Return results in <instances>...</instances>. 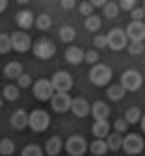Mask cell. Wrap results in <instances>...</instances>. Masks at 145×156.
I'll return each instance as SVG.
<instances>
[{"label":"cell","instance_id":"52a82bcc","mask_svg":"<svg viewBox=\"0 0 145 156\" xmlns=\"http://www.w3.org/2000/svg\"><path fill=\"white\" fill-rule=\"evenodd\" d=\"M32 89H34V97L37 101H50L52 95H54V87L50 84L49 78H39L32 84Z\"/></svg>","mask_w":145,"mask_h":156},{"label":"cell","instance_id":"4dcf8cb0","mask_svg":"<svg viewBox=\"0 0 145 156\" xmlns=\"http://www.w3.org/2000/svg\"><path fill=\"white\" fill-rule=\"evenodd\" d=\"M102 11H104V15H106L108 19H115V17L119 15V4H115V2H108L104 8H102Z\"/></svg>","mask_w":145,"mask_h":156},{"label":"cell","instance_id":"8fae6325","mask_svg":"<svg viewBox=\"0 0 145 156\" xmlns=\"http://www.w3.org/2000/svg\"><path fill=\"white\" fill-rule=\"evenodd\" d=\"M127 39L134 43H143L145 39V23L143 21H130L129 26H127V32H125Z\"/></svg>","mask_w":145,"mask_h":156},{"label":"cell","instance_id":"74e56055","mask_svg":"<svg viewBox=\"0 0 145 156\" xmlns=\"http://www.w3.org/2000/svg\"><path fill=\"white\" fill-rule=\"evenodd\" d=\"M136 8V0H119V9L132 11Z\"/></svg>","mask_w":145,"mask_h":156},{"label":"cell","instance_id":"ba28073f","mask_svg":"<svg viewBox=\"0 0 145 156\" xmlns=\"http://www.w3.org/2000/svg\"><path fill=\"white\" fill-rule=\"evenodd\" d=\"M65 151L71 154V156H82V154H86L89 143L86 141V138H82V136H69L67 141H65Z\"/></svg>","mask_w":145,"mask_h":156},{"label":"cell","instance_id":"44dd1931","mask_svg":"<svg viewBox=\"0 0 145 156\" xmlns=\"http://www.w3.org/2000/svg\"><path fill=\"white\" fill-rule=\"evenodd\" d=\"M88 151L93 154V156H104L108 152V145H106V140H93L88 147Z\"/></svg>","mask_w":145,"mask_h":156},{"label":"cell","instance_id":"7a4b0ae2","mask_svg":"<svg viewBox=\"0 0 145 156\" xmlns=\"http://www.w3.org/2000/svg\"><path fill=\"white\" fill-rule=\"evenodd\" d=\"M28 126L34 132H45L50 126V115L45 110H34L28 113Z\"/></svg>","mask_w":145,"mask_h":156},{"label":"cell","instance_id":"277c9868","mask_svg":"<svg viewBox=\"0 0 145 156\" xmlns=\"http://www.w3.org/2000/svg\"><path fill=\"white\" fill-rule=\"evenodd\" d=\"M123 87H125V91H138L143 84V76L136 71V69H127L125 73L121 74V82H119Z\"/></svg>","mask_w":145,"mask_h":156},{"label":"cell","instance_id":"f35d334b","mask_svg":"<svg viewBox=\"0 0 145 156\" xmlns=\"http://www.w3.org/2000/svg\"><path fill=\"white\" fill-rule=\"evenodd\" d=\"M93 45H95L97 48H106V47H108V39H106V35H97V37L93 39Z\"/></svg>","mask_w":145,"mask_h":156},{"label":"cell","instance_id":"d6986e66","mask_svg":"<svg viewBox=\"0 0 145 156\" xmlns=\"http://www.w3.org/2000/svg\"><path fill=\"white\" fill-rule=\"evenodd\" d=\"M65 62L71 65H78L84 62V50L78 48V47H69L65 50Z\"/></svg>","mask_w":145,"mask_h":156},{"label":"cell","instance_id":"d4e9b609","mask_svg":"<svg viewBox=\"0 0 145 156\" xmlns=\"http://www.w3.org/2000/svg\"><path fill=\"white\" fill-rule=\"evenodd\" d=\"M20 97V89L17 87V86H13V84H9V86H6L4 87V91H2V99L4 101H9V102H13V101H17Z\"/></svg>","mask_w":145,"mask_h":156},{"label":"cell","instance_id":"5bb4252c","mask_svg":"<svg viewBox=\"0 0 145 156\" xmlns=\"http://www.w3.org/2000/svg\"><path fill=\"white\" fill-rule=\"evenodd\" d=\"M15 23H17L19 28H23V32H26L28 28L34 26L35 17H34V13H32L30 9H20V11L15 15Z\"/></svg>","mask_w":145,"mask_h":156},{"label":"cell","instance_id":"7dc6e473","mask_svg":"<svg viewBox=\"0 0 145 156\" xmlns=\"http://www.w3.org/2000/svg\"><path fill=\"white\" fill-rule=\"evenodd\" d=\"M143 11H145V0H143Z\"/></svg>","mask_w":145,"mask_h":156},{"label":"cell","instance_id":"ffe728a7","mask_svg":"<svg viewBox=\"0 0 145 156\" xmlns=\"http://www.w3.org/2000/svg\"><path fill=\"white\" fill-rule=\"evenodd\" d=\"M2 73L6 74V78H9V80H17V78L23 74V65H20L19 62H9V63L4 67Z\"/></svg>","mask_w":145,"mask_h":156},{"label":"cell","instance_id":"b9f144b4","mask_svg":"<svg viewBox=\"0 0 145 156\" xmlns=\"http://www.w3.org/2000/svg\"><path fill=\"white\" fill-rule=\"evenodd\" d=\"M89 2H91L93 8H104V6L110 2V0H89Z\"/></svg>","mask_w":145,"mask_h":156},{"label":"cell","instance_id":"60d3db41","mask_svg":"<svg viewBox=\"0 0 145 156\" xmlns=\"http://www.w3.org/2000/svg\"><path fill=\"white\" fill-rule=\"evenodd\" d=\"M61 8H63V9H73L74 6H76V0H61Z\"/></svg>","mask_w":145,"mask_h":156},{"label":"cell","instance_id":"c3c4849f","mask_svg":"<svg viewBox=\"0 0 145 156\" xmlns=\"http://www.w3.org/2000/svg\"><path fill=\"white\" fill-rule=\"evenodd\" d=\"M0 73H2V67H0Z\"/></svg>","mask_w":145,"mask_h":156},{"label":"cell","instance_id":"603a6c76","mask_svg":"<svg viewBox=\"0 0 145 156\" xmlns=\"http://www.w3.org/2000/svg\"><path fill=\"white\" fill-rule=\"evenodd\" d=\"M106 145H108V151H119L121 145H123V136L117 134V132H110L108 138H106Z\"/></svg>","mask_w":145,"mask_h":156},{"label":"cell","instance_id":"4fadbf2b","mask_svg":"<svg viewBox=\"0 0 145 156\" xmlns=\"http://www.w3.org/2000/svg\"><path fill=\"white\" fill-rule=\"evenodd\" d=\"M89 113L93 115L95 121H108V117H110V106L104 101H97V102L91 104Z\"/></svg>","mask_w":145,"mask_h":156},{"label":"cell","instance_id":"9c48e42d","mask_svg":"<svg viewBox=\"0 0 145 156\" xmlns=\"http://www.w3.org/2000/svg\"><path fill=\"white\" fill-rule=\"evenodd\" d=\"M11 48L17 50V52H28L32 48V37L28 35V32H23V30H17L11 34Z\"/></svg>","mask_w":145,"mask_h":156},{"label":"cell","instance_id":"83f0119b","mask_svg":"<svg viewBox=\"0 0 145 156\" xmlns=\"http://www.w3.org/2000/svg\"><path fill=\"white\" fill-rule=\"evenodd\" d=\"M13 152H15V143H13V140H9V138L0 140V154H2V156H11Z\"/></svg>","mask_w":145,"mask_h":156},{"label":"cell","instance_id":"ee69618b","mask_svg":"<svg viewBox=\"0 0 145 156\" xmlns=\"http://www.w3.org/2000/svg\"><path fill=\"white\" fill-rule=\"evenodd\" d=\"M140 126H141V132H145V115H141V119H140Z\"/></svg>","mask_w":145,"mask_h":156},{"label":"cell","instance_id":"e0dca14e","mask_svg":"<svg viewBox=\"0 0 145 156\" xmlns=\"http://www.w3.org/2000/svg\"><path fill=\"white\" fill-rule=\"evenodd\" d=\"M61 149H63V141H61L60 136H52L45 143V154H49V156H58L61 152Z\"/></svg>","mask_w":145,"mask_h":156},{"label":"cell","instance_id":"6da1fadb","mask_svg":"<svg viewBox=\"0 0 145 156\" xmlns=\"http://www.w3.org/2000/svg\"><path fill=\"white\" fill-rule=\"evenodd\" d=\"M112 69L106 65V63H97V65H93L91 67V71H89V80H91V84H95V86H110V82H112Z\"/></svg>","mask_w":145,"mask_h":156},{"label":"cell","instance_id":"7402d4cb","mask_svg":"<svg viewBox=\"0 0 145 156\" xmlns=\"http://www.w3.org/2000/svg\"><path fill=\"white\" fill-rule=\"evenodd\" d=\"M125 87H123L121 84H110L108 86V89H106V95H108V99L110 101H114V102H117V101H121L123 97H125Z\"/></svg>","mask_w":145,"mask_h":156},{"label":"cell","instance_id":"7bdbcfd3","mask_svg":"<svg viewBox=\"0 0 145 156\" xmlns=\"http://www.w3.org/2000/svg\"><path fill=\"white\" fill-rule=\"evenodd\" d=\"M6 8H8V0H0V13L6 11Z\"/></svg>","mask_w":145,"mask_h":156},{"label":"cell","instance_id":"2e32d148","mask_svg":"<svg viewBox=\"0 0 145 156\" xmlns=\"http://www.w3.org/2000/svg\"><path fill=\"white\" fill-rule=\"evenodd\" d=\"M11 126L15 130H23L28 126V113L26 110H15L11 113Z\"/></svg>","mask_w":145,"mask_h":156},{"label":"cell","instance_id":"f546056e","mask_svg":"<svg viewBox=\"0 0 145 156\" xmlns=\"http://www.w3.org/2000/svg\"><path fill=\"white\" fill-rule=\"evenodd\" d=\"M86 30H89V32H97V30H100V17H97V15H89V17H86Z\"/></svg>","mask_w":145,"mask_h":156},{"label":"cell","instance_id":"ac0fdd59","mask_svg":"<svg viewBox=\"0 0 145 156\" xmlns=\"http://www.w3.org/2000/svg\"><path fill=\"white\" fill-rule=\"evenodd\" d=\"M110 128H112V125L108 121H95L91 126V134L95 136V140H104V138H108Z\"/></svg>","mask_w":145,"mask_h":156},{"label":"cell","instance_id":"30bf717a","mask_svg":"<svg viewBox=\"0 0 145 156\" xmlns=\"http://www.w3.org/2000/svg\"><path fill=\"white\" fill-rule=\"evenodd\" d=\"M106 39H108V48L114 50V52H119V50H123V48H127V45H129V39H127L125 32H123V30H117V28H114V30L106 35Z\"/></svg>","mask_w":145,"mask_h":156},{"label":"cell","instance_id":"8d00e7d4","mask_svg":"<svg viewBox=\"0 0 145 156\" xmlns=\"http://www.w3.org/2000/svg\"><path fill=\"white\" fill-rule=\"evenodd\" d=\"M84 60H86L88 63L97 65V63H99V52H97V50H88V52L84 54Z\"/></svg>","mask_w":145,"mask_h":156},{"label":"cell","instance_id":"836d02e7","mask_svg":"<svg viewBox=\"0 0 145 156\" xmlns=\"http://www.w3.org/2000/svg\"><path fill=\"white\" fill-rule=\"evenodd\" d=\"M32 86V76L30 74H26V73H23L19 78H17V87L20 89V87H30Z\"/></svg>","mask_w":145,"mask_h":156},{"label":"cell","instance_id":"d590c367","mask_svg":"<svg viewBox=\"0 0 145 156\" xmlns=\"http://www.w3.org/2000/svg\"><path fill=\"white\" fill-rule=\"evenodd\" d=\"M114 130H115L117 134L123 136V132H127V130H129V123H127L125 119H115V123H114Z\"/></svg>","mask_w":145,"mask_h":156},{"label":"cell","instance_id":"bcb514c9","mask_svg":"<svg viewBox=\"0 0 145 156\" xmlns=\"http://www.w3.org/2000/svg\"><path fill=\"white\" fill-rule=\"evenodd\" d=\"M4 106V99H2V97H0V108H2Z\"/></svg>","mask_w":145,"mask_h":156},{"label":"cell","instance_id":"d6a6232c","mask_svg":"<svg viewBox=\"0 0 145 156\" xmlns=\"http://www.w3.org/2000/svg\"><path fill=\"white\" fill-rule=\"evenodd\" d=\"M127 50H129L130 56H140V54L145 50V45H143V43H134V41H130V43L127 45Z\"/></svg>","mask_w":145,"mask_h":156},{"label":"cell","instance_id":"5b68a950","mask_svg":"<svg viewBox=\"0 0 145 156\" xmlns=\"http://www.w3.org/2000/svg\"><path fill=\"white\" fill-rule=\"evenodd\" d=\"M50 84L56 93H69L73 89V76L65 71H58L50 78Z\"/></svg>","mask_w":145,"mask_h":156},{"label":"cell","instance_id":"8992f818","mask_svg":"<svg viewBox=\"0 0 145 156\" xmlns=\"http://www.w3.org/2000/svg\"><path fill=\"white\" fill-rule=\"evenodd\" d=\"M143 147H145V143H143V138H141L140 134H127V136H123L121 149L125 151L127 154L136 156V154H140L143 151Z\"/></svg>","mask_w":145,"mask_h":156},{"label":"cell","instance_id":"ab89813d","mask_svg":"<svg viewBox=\"0 0 145 156\" xmlns=\"http://www.w3.org/2000/svg\"><path fill=\"white\" fill-rule=\"evenodd\" d=\"M130 17H132V21H143V17H145L143 8H134L130 11Z\"/></svg>","mask_w":145,"mask_h":156},{"label":"cell","instance_id":"f1b7e54d","mask_svg":"<svg viewBox=\"0 0 145 156\" xmlns=\"http://www.w3.org/2000/svg\"><path fill=\"white\" fill-rule=\"evenodd\" d=\"M20 156H45V152H43V149H41L39 145L30 143V145H26V147L23 149Z\"/></svg>","mask_w":145,"mask_h":156},{"label":"cell","instance_id":"e575fe53","mask_svg":"<svg viewBox=\"0 0 145 156\" xmlns=\"http://www.w3.org/2000/svg\"><path fill=\"white\" fill-rule=\"evenodd\" d=\"M78 9H80V13L84 15V17H89V15H93V6H91V2L89 0H84L80 6H78Z\"/></svg>","mask_w":145,"mask_h":156},{"label":"cell","instance_id":"3957f363","mask_svg":"<svg viewBox=\"0 0 145 156\" xmlns=\"http://www.w3.org/2000/svg\"><path fill=\"white\" fill-rule=\"evenodd\" d=\"M32 50H34V56L37 60H50V58L56 54V47L50 39L43 37V39H37L35 43H32Z\"/></svg>","mask_w":145,"mask_h":156},{"label":"cell","instance_id":"9a60e30c","mask_svg":"<svg viewBox=\"0 0 145 156\" xmlns=\"http://www.w3.org/2000/svg\"><path fill=\"white\" fill-rule=\"evenodd\" d=\"M89 110H91V106H89V102H88L86 99H82V97L73 99V102H71V112H73L74 117H86V115L89 113Z\"/></svg>","mask_w":145,"mask_h":156},{"label":"cell","instance_id":"1f68e13d","mask_svg":"<svg viewBox=\"0 0 145 156\" xmlns=\"http://www.w3.org/2000/svg\"><path fill=\"white\" fill-rule=\"evenodd\" d=\"M11 50V39L8 34H0V54H8Z\"/></svg>","mask_w":145,"mask_h":156},{"label":"cell","instance_id":"cb8c5ba5","mask_svg":"<svg viewBox=\"0 0 145 156\" xmlns=\"http://www.w3.org/2000/svg\"><path fill=\"white\" fill-rule=\"evenodd\" d=\"M34 26H35L37 30H41V32H47V30L52 26V17H50V15H47V13L37 15V17H35Z\"/></svg>","mask_w":145,"mask_h":156},{"label":"cell","instance_id":"f6af8a7d","mask_svg":"<svg viewBox=\"0 0 145 156\" xmlns=\"http://www.w3.org/2000/svg\"><path fill=\"white\" fill-rule=\"evenodd\" d=\"M19 4H26V2H30V0H17Z\"/></svg>","mask_w":145,"mask_h":156},{"label":"cell","instance_id":"7c38bea8","mask_svg":"<svg viewBox=\"0 0 145 156\" xmlns=\"http://www.w3.org/2000/svg\"><path fill=\"white\" fill-rule=\"evenodd\" d=\"M71 102H73V99L69 97V93H56L50 99V108L56 113H65L71 110Z\"/></svg>","mask_w":145,"mask_h":156},{"label":"cell","instance_id":"4316f807","mask_svg":"<svg viewBox=\"0 0 145 156\" xmlns=\"http://www.w3.org/2000/svg\"><path fill=\"white\" fill-rule=\"evenodd\" d=\"M58 35H60V39H61L63 43H73L74 37H76V30H74L73 26H61Z\"/></svg>","mask_w":145,"mask_h":156},{"label":"cell","instance_id":"484cf974","mask_svg":"<svg viewBox=\"0 0 145 156\" xmlns=\"http://www.w3.org/2000/svg\"><path fill=\"white\" fill-rule=\"evenodd\" d=\"M129 125H136V123H140V119H141V110L140 108H136V106H132V108H129L127 112H125V117H123Z\"/></svg>","mask_w":145,"mask_h":156}]
</instances>
